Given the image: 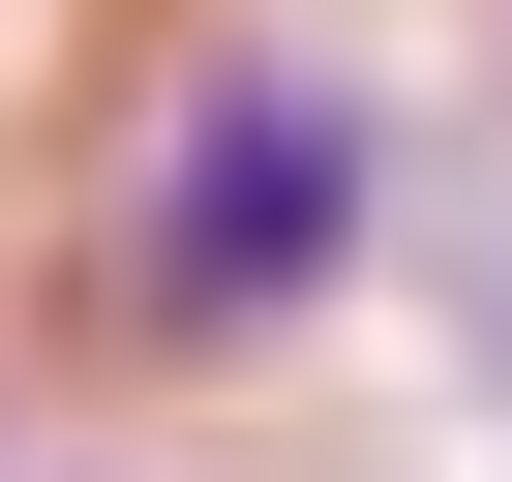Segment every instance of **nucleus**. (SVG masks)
Masks as SVG:
<instances>
[{
    "mask_svg": "<svg viewBox=\"0 0 512 482\" xmlns=\"http://www.w3.org/2000/svg\"><path fill=\"white\" fill-rule=\"evenodd\" d=\"M332 272H362V91H332L302 31L181 61V121H151V181H121V332H151V362H241V332H302Z\"/></svg>",
    "mask_w": 512,
    "mask_h": 482,
    "instance_id": "nucleus-1",
    "label": "nucleus"
}]
</instances>
